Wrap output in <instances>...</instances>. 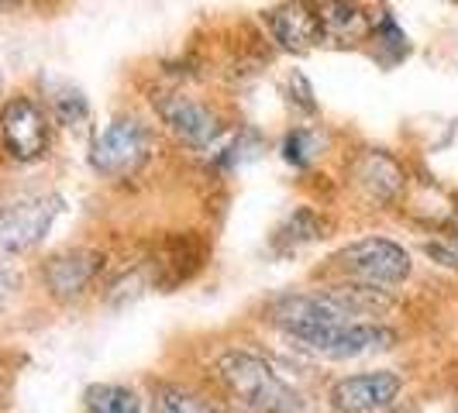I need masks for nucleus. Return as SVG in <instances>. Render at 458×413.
Segmentation results:
<instances>
[{
	"instance_id": "8",
	"label": "nucleus",
	"mask_w": 458,
	"mask_h": 413,
	"mask_svg": "<svg viewBox=\"0 0 458 413\" xmlns=\"http://www.w3.org/2000/svg\"><path fill=\"white\" fill-rule=\"evenodd\" d=\"M156 111H159L162 124L180 138L183 145H190V148H210L221 138V131H225L221 117L214 114L207 104L193 100V97H183V93H165V97H159L156 100Z\"/></svg>"
},
{
	"instance_id": "3",
	"label": "nucleus",
	"mask_w": 458,
	"mask_h": 413,
	"mask_svg": "<svg viewBox=\"0 0 458 413\" xmlns=\"http://www.w3.org/2000/svg\"><path fill=\"white\" fill-rule=\"evenodd\" d=\"M331 266L352 279V282H366V286H379V290H390L411 279V252L403 245H396L390 238H362V241H352L348 249L331 258Z\"/></svg>"
},
{
	"instance_id": "18",
	"label": "nucleus",
	"mask_w": 458,
	"mask_h": 413,
	"mask_svg": "<svg viewBox=\"0 0 458 413\" xmlns=\"http://www.w3.org/2000/svg\"><path fill=\"white\" fill-rule=\"evenodd\" d=\"M318 156V135L307 128H293L290 135L283 138V159L290 162L293 169H307Z\"/></svg>"
},
{
	"instance_id": "12",
	"label": "nucleus",
	"mask_w": 458,
	"mask_h": 413,
	"mask_svg": "<svg viewBox=\"0 0 458 413\" xmlns=\"http://www.w3.org/2000/svg\"><path fill=\"white\" fill-rule=\"evenodd\" d=\"M324 24V38L331 42H362L372 31V18L359 0H321L318 4Z\"/></svg>"
},
{
	"instance_id": "19",
	"label": "nucleus",
	"mask_w": 458,
	"mask_h": 413,
	"mask_svg": "<svg viewBox=\"0 0 458 413\" xmlns=\"http://www.w3.org/2000/svg\"><path fill=\"white\" fill-rule=\"evenodd\" d=\"M262 148H266V145H262V138L255 135L252 128H245L242 135L234 138V145L228 148V156L221 159V165H242V162L255 159V156H259Z\"/></svg>"
},
{
	"instance_id": "14",
	"label": "nucleus",
	"mask_w": 458,
	"mask_h": 413,
	"mask_svg": "<svg viewBox=\"0 0 458 413\" xmlns=\"http://www.w3.org/2000/svg\"><path fill=\"white\" fill-rule=\"evenodd\" d=\"M87 413H141V396L117 383H93L83 392Z\"/></svg>"
},
{
	"instance_id": "6",
	"label": "nucleus",
	"mask_w": 458,
	"mask_h": 413,
	"mask_svg": "<svg viewBox=\"0 0 458 413\" xmlns=\"http://www.w3.org/2000/svg\"><path fill=\"white\" fill-rule=\"evenodd\" d=\"M0 141L7 156L35 162L48 152V117L31 97H11L0 111Z\"/></svg>"
},
{
	"instance_id": "16",
	"label": "nucleus",
	"mask_w": 458,
	"mask_h": 413,
	"mask_svg": "<svg viewBox=\"0 0 458 413\" xmlns=\"http://www.w3.org/2000/svg\"><path fill=\"white\" fill-rule=\"evenodd\" d=\"M48 107H52L55 121L66 124V128L80 124V121H87V114H90L87 97H83L80 90H72V87H59V90L48 97Z\"/></svg>"
},
{
	"instance_id": "13",
	"label": "nucleus",
	"mask_w": 458,
	"mask_h": 413,
	"mask_svg": "<svg viewBox=\"0 0 458 413\" xmlns=\"http://www.w3.org/2000/svg\"><path fill=\"white\" fill-rule=\"evenodd\" d=\"M327 238V221H324L318 210H310V206H297L273 234V252L276 255H297L300 249H307V245H314V241H321Z\"/></svg>"
},
{
	"instance_id": "2",
	"label": "nucleus",
	"mask_w": 458,
	"mask_h": 413,
	"mask_svg": "<svg viewBox=\"0 0 458 413\" xmlns=\"http://www.w3.org/2000/svg\"><path fill=\"white\" fill-rule=\"evenodd\" d=\"M300 348L321 355V358H362L372 351H386L396 344V331L386 324L359 321V324H290L283 327Z\"/></svg>"
},
{
	"instance_id": "1",
	"label": "nucleus",
	"mask_w": 458,
	"mask_h": 413,
	"mask_svg": "<svg viewBox=\"0 0 458 413\" xmlns=\"http://www.w3.org/2000/svg\"><path fill=\"white\" fill-rule=\"evenodd\" d=\"M217 372L238 400H245L255 413H310V403L300 396L266 358L252 351L231 348L217 358Z\"/></svg>"
},
{
	"instance_id": "15",
	"label": "nucleus",
	"mask_w": 458,
	"mask_h": 413,
	"mask_svg": "<svg viewBox=\"0 0 458 413\" xmlns=\"http://www.w3.org/2000/svg\"><path fill=\"white\" fill-rule=\"evenodd\" d=\"M156 413H214V407L183 386H159L156 390Z\"/></svg>"
},
{
	"instance_id": "4",
	"label": "nucleus",
	"mask_w": 458,
	"mask_h": 413,
	"mask_svg": "<svg viewBox=\"0 0 458 413\" xmlns=\"http://www.w3.org/2000/svg\"><path fill=\"white\" fill-rule=\"evenodd\" d=\"M152 156V131L138 117H117L104 128V135L93 141L90 165L107 180L135 176Z\"/></svg>"
},
{
	"instance_id": "11",
	"label": "nucleus",
	"mask_w": 458,
	"mask_h": 413,
	"mask_svg": "<svg viewBox=\"0 0 458 413\" xmlns=\"http://www.w3.org/2000/svg\"><path fill=\"white\" fill-rule=\"evenodd\" d=\"M355 183H359V190L366 193L369 200L393 204L403 193V186H407V173L386 152H366L355 162Z\"/></svg>"
},
{
	"instance_id": "20",
	"label": "nucleus",
	"mask_w": 458,
	"mask_h": 413,
	"mask_svg": "<svg viewBox=\"0 0 458 413\" xmlns=\"http://www.w3.org/2000/svg\"><path fill=\"white\" fill-rule=\"evenodd\" d=\"M214 413H245V410H221V407H214Z\"/></svg>"
},
{
	"instance_id": "9",
	"label": "nucleus",
	"mask_w": 458,
	"mask_h": 413,
	"mask_svg": "<svg viewBox=\"0 0 458 413\" xmlns=\"http://www.w3.org/2000/svg\"><path fill=\"white\" fill-rule=\"evenodd\" d=\"M104 258L90 249H66L42 266V282L55 299H76L100 273Z\"/></svg>"
},
{
	"instance_id": "10",
	"label": "nucleus",
	"mask_w": 458,
	"mask_h": 413,
	"mask_svg": "<svg viewBox=\"0 0 458 413\" xmlns=\"http://www.w3.org/2000/svg\"><path fill=\"white\" fill-rule=\"evenodd\" d=\"M269 28L276 42L290 52H307L318 42H324L321 11L314 0H286L276 11H269Z\"/></svg>"
},
{
	"instance_id": "21",
	"label": "nucleus",
	"mask_w": 458,
	"mask_h": 413,
	"mask_svg": "<svg viewBox=\"0 0 458 413\" xmlns=\"http://www.w3.org/2000/svg\"><path fill=\"white\" fill-rule=\"evenodd\" d=\"M0 4H14V0H0Z\"/></svg>"
},
{
	"instance_id": "7",
	"label": "nucleus",
	"mask_w": 458,
	"mask_h": 413,
	"mask_svg": "<svg viewBox=\"0 0 458 413\" xmlns=\"http://www.w3.org/2000/svg\"><path fill=\"white\" fill-rule=\"evenodd\" d=\"M403 390V379L390 368H376V372H359V375H344L327 390V403L338 413H376L396 403V396Z\"/></svg>"
},
{
	"instance_id": "5",
	"label": "nucleus",
	"mask_w": 458,
	"mask_h": 413,
	"mask_svg": "<svg viewBox=\"0 0 458 413\" xmlns=\"http://www.w3.org/2000/svg\"><path fill=\"white\" fill-rule=\"evenodd\" d=\"M59 214H63L59 197H31V200L0 210V258L31 252L52 231Z\"/></svg>"
},
{
	"instance_id": "17",
	"label": "nucleus",
	"mask_w": 458,
	"mask_h": 413,
	"mask_svg": "<svg viewBox=\"0 0 458 413\" xmlns=\"http://www.w3.org/2000/svg\"><path fill=\"white\" fill-rule=\"evenodd\" d=\"M372 42L376 48H386L390 52V59H400V55H407V35H403V28L393 21L390 11H379L376 18H372Z\"/></svg>"
}]
</instances>
